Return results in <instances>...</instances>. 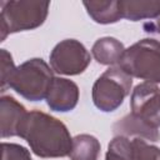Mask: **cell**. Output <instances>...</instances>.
I'll list each match as a JSON object with an SVG mask.
<instances>
[{"instance_id":"obj_8","label":"cell","mask_w":160,"mask_h":160,"mask_svg":"<svg viewBox=\"0 0 160 160\" xmlns=\"http://www.w3.org/2000/svg\"><path fill=\"white\" fill-rule=\"evenodd\" d=\"M78 85L65 78H54L46 96V104L52 111L68 112L75 109L79 101Z\"/></svg>"},{"instance_id":"obj_1","label":"cell","mask_w":160,"mask_h":160,"mask_svg":"<svg viewBox=\"0 0 160 160\" xmlns=\"http://www.w3.org/2000/svg\"><path fill=\"white\" fill-rule=\"evenodd\" d=\"M18 136L26 140L31 151L42 159L69 156L72 148V138L66 125L40 110L25 115Z\"/></svg>"},{"instance_id":"obj_5","label":"cell","mask_w":160,"mask_h":160,"mask_svg":"<svg viewBox=\"0 0 160 160\" xmlns=\"http://www.w3.org/2000/svg\"><path fill=\"white\" fill-rule=\"evenodd\" d=\"M132 78L119 66H111L94 82L91 91L92 102L100 111H115L130 94Z\"/></svg>"},{"instance_id":"obj_10","label":"cell","mask_w":160,"mask_h":160,"mask_svg":"<svg viewBox=\"0 0 160 160\" xmlns=\"http://www.w3.org/2000/svg\"><path fill=\"white\" fill-rule=\"evenodd\" d=\"M112 131L116 135L122 136H136V138H144L150 141H159L160 140V132L156 128L146 124L141 119L136 118L131 112L121 118L119 121H116L112 126Z\"/></svg>"},{"instance_id":"obj_6","label":"cell","mask_w":160,"mask_h":160,"mask_svg":"<svg viewBox=\"0 0 160 160\" xmlns=\"http://www.w3.org/2000/svg\"><path fill=\"white\" fill-rule=\"evenodd\" d=\"M91 56L79 40L65 39L55 45L50 52V66L60 75H79L90 65Z\"/></svg>"},{"instance_id":"obj_11","label":"cell","mask_w":160,"mask_h":160,"mask_svg":"<svg viewBox=\"0 0 160 160\" xmlns=\"http://www.w3.org/2000/svg\"><path fill=\"white\" fill-rule=\"evenodd\" d=\"M119 6L122 19L130 21L155 20L160 16V0H120Z\"/></svg>"},{"instance_id":"obj_13","label":"cell","mask_w":160,"mask_h":160,"mask_svg":"<svg viewBox=\"0 0 160 160\" xmlns=\"http://www.w3.org/2000/svg\"><path fill=\"white\" fill-rule=\"evenodd\" d=\"M82 4L89 16L98 24H102V25L115 24L122 19L119 1L100 0V1H84Z\"/></svg>"},{"instance_id":"obj_3","label":"cell","mask_w":160,"mask_h":160,"mask_svg":"<svg viewBox=\"0 0 160 160\" xmlns=\"http://www.w3.org/2000/svg\"><path fill=\"white\" fill-rule=\"evenodd\" d=\"M118 66L131 78L160 84V41L141 39L125 49Z\"/></svg>"},{"instance_id":"obj_17","label":"cell","mask_w":160,"mask_h":160,"mask_svg":"<svg viewBox=\"0 0 160 160\" xmlns=\"http://www.w3.org/2000/svg\"><path fill=\"white\" fill-rule=\"evenodd\" d=\"M1 150H2L1 160H32L29 150L19 144L2 142Z\"/></svg>"},{"instance_id":"obj_14","label":"cell","mask_w":160,"mask_h":160,"mask_svg":"<svg viewBox=\"0 0 160 160\" xmlns=\"http://www.w3.org/2000/svg\"><path fill=\"white\" fill-rule=\"evenodd\" d=\"M100 141L90 134H80L72 138L70 160H98L100 155Z\"/></svg>"},{"instance_id":"obj_9","label":"cell","mask_w":160,"mask_h":160,"mask_svg":"<svg viewBox=\"0 0 160 160\" xmlns=\"http://www.w3.org/2000/svg\"><path fill=\"white\" fill-rule=\"evenodd\" d=\"M28 114L25 106L16 101L12 96L0 98V130L1 138L18 136V130Z\"/></svg>"},{"instance_id":"obj_18","label":"cell","mask_w":160,"mask_h":160,"mask_svg":"<svg viewBox=\"0 0 160 160\" xmlns=\"http://www.w3.org/2000/svg\"><path fill=\"white\" fill-rule=\"evenodd\" d=\"M0 56H1V92H2L6 90L10 79L16 70V66L14 65L12 56L8 50L1 49Z\"/></svg>"},{"instance_id":"obj_2","label":"cell","mask_w":160,"mask_h":160,"mask_svg":"<svg viewBox=\"0 0 160 160\" xmlns=\"http://www.w3.org/2000/svg\"><path fill=\"white\" fill-rule=\"evenodd\" d=\"M49 8V1H0V41H4L10 34L41 26L48 18Z\"/></svg>"},{"instance_id":"obj_15","label":"cell","mask_w":160,"mask_h":160,"mask_svg":"<svg viewBox=\"0 0 160 160\" xmlns=\"http://www.w3.org/2000/svg\"><path fill=\"white\" fill-rule=\"evenodd\" d=\"M105 160H134L132 142L129 138L116 135L108 145Z\"/></svg>"},{"instance_id":"obj_19","label":"cell","mask_w":160,"mask_h":160,"mask_svg":"<svg viewBox=\"0 0 160 160\" xmlns=\"http://www.w3.org/2000/svg\"><path fill=\"white\" fill-rule=\"evenodd\" d=\"M144 29L146 32H158L160 34V16H158L155 20H150L144 24Z\"/></svg>"},{"instance_id":"obj_4","label":"cell","mask_w":160,"mask_h":160,"mask_svg":"<svg viewBox=\"0 0 160 160\" xmlns=\"http://www.w3.org/2000/svg\"><path fill=\"white\" fill-rule=\"evenodd\" d=\"M54 78L52 69L41 58H32L16 68L8 88L29 101H41L46 99Z\"/></svg>"},{"instance_id":"obj_16","label":"cell","mask_w":160,"mask_h":160,"mask_svg":"<svg viewBox=\"0 0 160 160\" xmlns=\"http://www.w3.org/2000/svg\"><path fill=\"white\" fill-rule=\"evenodd\" d=\"M131 142L134 160H160V148L148 144L141 138H135Z\"/></svg>"},{"instance_id":"obj_7","label":"cell","mask_w":160,"mask_h":160,"mask_svg":"<svg viewBox=\"0 0 160 160\" xmlns=\"http://www.w3.org/2000/svg\"><path fill=\"white\" fill-rule=\"evenodd\" d=\"M131 114L146 124L160 128V88L158 84L142 81L138 84L130 95Z\"/></svg>"},{"instance_id":"obj_12","label":"cell","mask_w":160,"mask_h":160,"mask_svg":"<svg viewBox=\"0 0 160 160\" xmlns=\"http://www.w3.org/2000/svg\"><path fill=\"white\" fill-rule=\"evenodd\" d=\"M125 51V46L121 41L111 36H104L98 39L92 48L91 54L96 62L101 65H118L122 54Z\"/></svg>"}]
</instances>
